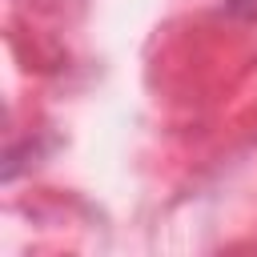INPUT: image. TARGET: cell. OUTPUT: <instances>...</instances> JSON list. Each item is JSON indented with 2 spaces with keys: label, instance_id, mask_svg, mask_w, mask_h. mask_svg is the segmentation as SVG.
Here are the masks:
<instances>
[{
  "label": "cell",
  "instance_id": "1",
  "mask_svg": "<svg viewBox=\"0 0 257 257\" xmlns=\"http://www.w3.org/2000/svg\"><path fill=\"white\" fill-rule=\"evenodd\" d=\"M233 16H245V20H257V0H229Z\"/></svg>",
  "mask_w": 257,
  "mask_h": 257
}]
</instances>
